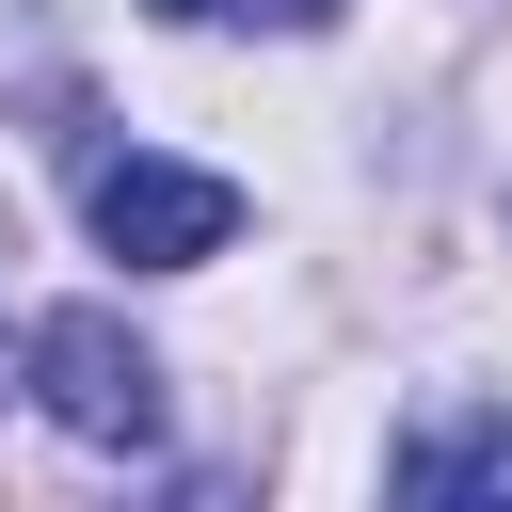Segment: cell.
Listing matches in <instances>:
<instances>
[{
	"mask_svg": "<svg viewBox=\"0 0 512 512\" xmlns=\"http://www.w3.org/2000/svg\"><path fill=\"white\" fill-rule=\"evenodd\" d=\"M16 384H32V400L80 432V448H144V432H160V352H144L112 304H64V320H32Z\"/></svg>",
	"mask_w": 512,
	"mask_h": 512,
	"instance_id": "1",
	"label": "cell"
},
{
	"mask_svg": "<svg viewBox=\"0 0 512 512\" xmlns=\"http://www.w3.org/2000/svg\"><path fill=\"white\" fill-rule=\"evenodd\" d=\"M80 192H96V240H112L128 272H192V256L240 240V192H224L208 160H144V144H128V160H96Z\"/></svg>",
	"mask_w": 512,
	"mask_h": 512,
	"instance_id": "2",
	"label": "cell"
},
{
	"mask_svg": "<svg viewBox=\"0 0 512 512\" xmlns=\"http://www.w3.org/2000/svg\"><path fill=\"white\" fill-rule=\"evenodd\" d=\"M0 384H16V336H0Z\"/></svg>",
	"mask_w": 512,
	"mask_h": 512,
	"instance_id": "5",
	"label": "cell"
},
{
	"mask_svg": "<svg viewBox=\"0 0 512 512\" xmlns=\"http://www.w3.org/2000/svg\"><path fill=\"white\" fill-rule=\"evenodd\" d=\"M160 16H256V0H160ZM272 16H336V0H272Z\"/></svg>",
	"mask_w": 512,
	"mask_h": 512,
	"instance_id": "4",
	"label": "cell"
},
{
	"mask_svg": "<svg viewBox=\"0 0 512 512\" xmlns=\"http://www.w3.org/2000/svg\"><path fill=\"white\" fill-rule=\"evenodd\" d=\"M384 496H416V512L512 496V416H432V432H400V448H384Z\"/></svg>",
	"mask_w": 512,
	"mask_h": 512,
	"instance_id": "3",
	"label": "cell"
}]
</instances>
